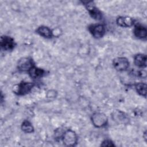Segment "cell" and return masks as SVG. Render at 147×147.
Masks as SVG:
<instances>
[{"label": "cell", "mask_w": 147, "mask_h": 147, "mask_svg": "<svg viewBox=\"0 0 147 147\" xmlns=\"http://www.w3.org/2000/svg\"><path fill=\"white\" fill-rule=\"evenodd\" d=\"M34 65L33 61L31 58L22 57L18 61L17 68L20 71L28 72V71Z\"/></svg>", "instance_id": "cell-7"}, {"label": "cell", "mask_w": 147, "mask_h": 147, "mask_svg": "<svg viewBox=\"0 0 147 147\" xmlns=\"http://www.w3.org/2000/svg\"><path fill=\"white\" fill-rule=\"evenodd\" d=\"M91 122L96 127H102L106 125L107 123V116L102 113H95L91 116Z\"/></svg>", "instance_id": "cell-3"}, {"label": "cell", "mask_w": 147, "mask_h": 147, "mask_svg": "<svg viewBox=\"0 0 147 147\" xmlns=\"http://www.w3.org/2000/svg\"><path fill=\"white\" fill-rule=\"evenodd\" d=\"M134 63L139 68H145L146 67V56L144 54H137L134 57Z\"/></svg>", "instance_id": "cell-12"}, {"label": "cell", "mask_w": 147, "mask_h": 147, "mask_svg": "<svg viewBox=\"0 0 147 147\" xmlns=\"http://www.w3.org/2000/svg\"><path fill=\"white\" fill-rule=\"evenodd\" d=\"M113 65L114 68L118 71L126 70L129 67V61L125 57H118L113 61Z\"/></svg>", "instance_id": "cell-6"}, {"label": "cell", "mask_w": 147, "mask_h": 147, "mask_svg": "<svg viewBox=\"0 0 147 147\" xmlns=\"http://www.w3.org/2000/svg\"><path fill=\"white\" fill-rule=\"evenodd\" d=\"M34 84L32 82L22 81L17 85L14 92L17 95H25L31 91Z\"/></svg>", "instance_id": "cell-4"}, {"label": "cell", "mask_w": 147, "mask_h": 147, "mask_svg": "<svg viewBox=\"0 0 147 147\" xmlns=\"http://www.w3.org/2000/svg\"><path fill=\"white\" fill-rule=\"evenodd\" d=\"M16 46L14 39L7 36H3L1 37V47L5 51H11Z\"/></svg>", "instance_id": "cell-8"}, {"label": "cell", "mask_w": 147, "mask_h": 147, "mask_svg": "<svg viewBox=\"0 0 147 147\" xmlns=\"http://www.w3.org/2000/svg\"><path fill=\"white\" fill-rule=\"evenodd\" d=\"M36 32L40 36L46 38H51L53 36L52 30L48 26H40L36 29Z\"/></svg>", "instance_id": "cell-11"}, {"label": "cell", "mask_w": 147, "mask_h": 147, "mask_svg": "<svg viewBox=\"0 0 147 147\" xmlns=\"http://www.w3.org/2000/svg\"><path fill=\"white\" fill-rule=\"evenodd\" d=\"M29 75L33 79H37L41 78L45 73V71L40 68H38L35 65L33 66L28 71Z\"/></svg>", "instance_id": "cell-13"}, {"label": "cell", "mask_w": 147, "mask_h": 147, "mask_svg": "<svg viewBox=\"0 0 147 147\" xmlns=\"http://www.w3.org/2000/svg\"><path fill=\"white\" fill-rule=\"evenodd\" d=\"M134 36L139 39H145L147 37V30L146 28L142 25H137L135 26L133 30Z\"/></svg>", "instance_id": "cell-10"}, {"label": "cell", "mask_w": 147, "mask_h": 147, "mask_svg": "<svg viewBox=\"0 0 147 147\" xmlns=\"http://www.w3.org/2000/svg\"><path fill=\"white\" fill-rule=\"evenodd\" d=\"M21 129L23 131L26 133H31L34 131V127L32 124L27 120H25L21 124Z\"/></svg>", "instance_id": "cell-15"}, {"label": "cell", "mask_w": 147, "mask_h": 147, "mask_svg": "<svg viewBox=\"0 0 147 147\" xmlns=\"http://www.w3.org/2000/svg\"><path fill=\"white\" fill-rule=\"evenodd\" d=\"M90 16L95 20H100L102 18L101 11L96 7L93 1L83 2Z\"/></svg>", "instance_id": "cell-2"}, {"label": "cell", "mask_w": 147, "mask_h": 147, "mask_svg": "<svg viewBox=\"0 0 147 147\" xmlns=\"http://www.w3.org/2000/svg\"><path fill=\"white\" fill-rule=\"evenodd\" d=\"M116 22L119 26L127 28L133 26L134 21L132 18L128 16H120L117 18Z\"/></svg>", "instance_id": "cell-9"}, {"label": "cell", "mask_w": 147, "mask_h": 147, "mask_svg": "<svg viewBox=\"0 0 147 147\" xmlns=\"http://www.w3.org/2000/svg\"><path fill=\"white\" fill-rule=\"evenodd\" d=\"M91 34L95 38L102 37L105 34V28L103 25L97 24L90 25L88 28Z\"/></svg>", "instance_id": "cell-5"}, {"label": "cell", "mask_w": 147, "mask_h": 147, "mask_svg": "<svg viewBox=\"0 0 147 147\" xmlns=\"http://www.w3.org/2000/svg\"><path fill=\"white\" fill-rule=\"evenodd\" d=\"M100 145L102 146H115L113 142L110 140H104L102 142V143L100 144Z\"/></svg>", "instance_id": "cell-16"}, {"label": "cell", "mask_w": 147, "mask_h": 147, "mask_svg": "<svg viewBox=\"0 0 147 147\" xmlns=\"http://www.w3.org/2000/svg\"><path fill=\"white\" fill-rule=\"evenodd\" d=\"M145 134H146V131L144 133V135H145ZM144 138H145V139H146V136H144Z\"/></svg>", "instance_id": "cell-17"}, {"label": "cell", "mask_w": 147, "mask_h": 147, "mask_svg": "<svg viewBox=\"0 0 147 147\" xmlns=\"http://www.w3.org/2000/svg\"><path fill=\"white\" fill-rule=\"evenodd\" d=\"M62 140L64 144L68 146H74L78 142V137L76 133L71 130H66L62 136Z\"/></svg>", "instance_id": "cell-1"}, {"label": "cell", "mask_w": 147, "mask_h": 147, "mask_svg": "<svg viewBox=\"0 0 147 147\" xmlns=\"http://www.w3.org/2000/svg\"><path fill=\"white\" fill-rule=\"evenodd\" d=\"M135 88L137 92L142 96L145 97L146 94V84L145 83L139 82L135 84Z\"/></svg>", "instance_id": "cell-14"}]
</instances>
